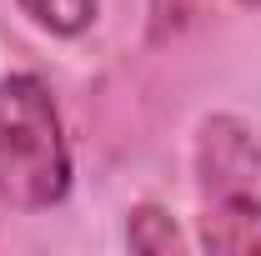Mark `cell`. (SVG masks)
<instances>
[{
    "mask_svg": "<svg viewBox=\"0 0 261 256\" xmlns=\"http://www.w3.org/2000/svg\"><path fill=\"white\" fill-rule=\"evenodd\" d=\"M70 196V146L50 86L35 70L0 75V206L50 211Z\"/></svg>",
    "mask_w": 261,
    "mask_h": 256,
    "instance_id": "1",
    "label": "cell"
},
{
    "mask_svg": "<svg viewBox=\"0 0 261 256\" xmlns=\"http://www.w3.org/2000/svg\"><path fill=\"white\" fill-rule=\"evenodd\" d=\"M126 246L130 251H146V256L176 251L181 246V231H176V221L166 216L161 206H136L130 221H126Z\"/></svg>",
    "mask_w": 261,
    "mask_h": 256,
    "instance_id": "4",
    "label": "cell"
},
{
    "mask_svg": "<svg viewBox=\"0 0 261 256\" xmlns=\"http://www.w3.org/2000/svg\"><path fill=\"white\" fill-rule=\"evenodd\" d=\"M241 5H261V0H241Z\"/></svg>",
    "mask_w": 261,
    "mask_h": 256,
    "instance_id": "5",
    "label": "cell"
},
{
    "mask_svg": "<svg viewBox=\"0 0 261 256\" xmlns=\"http://www.w3.org/2000/svg\"><path fill=\"white\" fill-rule=\"evenodd\" d=\"M196 181L211 211L261 221V141L231 116H211L196 131Z\"/></svg>",
    "mask_w": 261,
    "mask_h": 256,
    "instance_id": "2",
    "label": "cell"
},
{
    "mask_svg": "<svg viewBox=\"0 0 261 256\" xmlns=\"http://www.w3.org/2000/svg\"><path fill=\"white\" fill-rule=\"evenodd\" d=\"M20 10L45 35H81V31H91L100 0H20Z\"/></svg>",
    "mask_w": 261,
    "mask_h": 256,
    "instance_id": "3",
    "label": "cell"
}]
</instances>
